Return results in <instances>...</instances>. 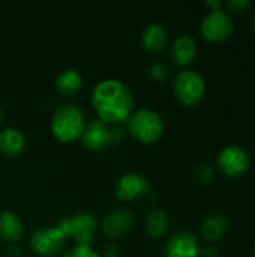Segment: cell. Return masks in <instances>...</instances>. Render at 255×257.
I'll use <instances>...</instances> for the list:
<instances>
[{
    "label": "cell",
    "instance_id": "obj_1",
    "mask_svg": "<svg viewBox=\"0 0 255 257\" xmlns=\"http://www.w3.org/2000/svg\"><path fill=\"white\" fill-rule=\"evenodd\" d=\"M92 105L102 122L117 125L128 120L134 113V95L122 81L108 78L95 86Z\"/></svg>",
    "mask_w": 255,
    "mask_h": 257
},
{
    "label": "cell",
    "instance_id": "obj_2",
    "mask_svg": "<svg viewBox=\"0 0 255 257\" xmlns=\"http://www.w3.org/2000/svg\"><path fill=\"white\" fill-rule=\"evenodd\" d=\"M84 126V113L80 105L74 102H65L59 105L51 119V133L62 143H69L75 139H80Z\"/></svg>",
    "mask_w": 255,
    "mask_h": 257
},
{
    "label": "cell",
    "instance_id": "obj_3",
    "mask_svg": "<svg viewBox=\"0 0 255 257\" xmlns=\"http://www.w3.org/2000/svg\"><path fill=\"white\" fill-rule=\"evenodd\" d=\"M80 139L84 149L96 152L119 145L125 139V130L119 125H108L101 119H92L86 123Z\"/></svg>",
    "mask_w": 255,
    "mask_h": 257
},
{
    "label": "cell",
    "instance_id": "obj_4",
    "mask_svg": "<svg viewBox=\"0 0 255 257\" xmlns=\"http://www.w3.org/2000/svg\"><path fill=\"white\" fill-rule=\"evenodd\" d=\"M128 131L135 140L144 145H152L162 136L164 122L156 111L150 108H140L128 119Z\"/></svg>",
    "mask_w": 255,
    "mask_h": 257
},
{
    "label": "cell",
    "instance_id": "obj_5",
    "mask_svg": "<svg viewBox=\"0 0 255 257\" xmlns=\"http://www.w3.org/2000/svg\"><path fill=\"white\" fill-rule=\"evenodd\" d=\"M57 227L65 235V238H72L77 245L90 247L92 241L95 239L98 221L90 212H77L62 218L57 223Z\"/></svg>",
    "mask_w": 255,
    "mask_h": 257
},
{
    "label": "cell",
    "instance_id": "obj_6",
    "mask_svg": "<svg viewBox=\"0 0 255 257\" xmlns=\"http://www.w3.org/2000/svg\"><path fill=\"white\" fill-rule=\"evenodd\" d=\"M204 80L203 77L191 69L182 71L176 75L173 83V92L183 105H195L204 96Z\"/></svg>",
    "mask_w": 255,
    "mask_h": 257
},
{
    "label": "cell",
    "instance_id": "obj_7",
    "mask_svg": "<svg viewBox=\"0 0 255 257\" xmlns=\"http://www.w3.org/2000/svg\"><path fill=\"white\" fill-rule=\"evenodd\" d=\"M65 235L57 226L54 227H41L35 230L29 239L30 250L41 257L57 256L65 245Z\"/></svg>",
    "mask_w": 255,
    "mask_h": 257
},
{
    "label": "cell",
    "instance_id": "obj_8",
    "mask_svg": "<svg viewBox=\"0 0 255 257\" xmlns=\"http://www.w3.org/2000/svg\"><path fill=\"white\" fill-rule=\"evenodd\" d=\"M150 190L149 179L140 173H126L120 176L116 182V196L119 200L132 202L147 196Z\"/></svg>",
    "mask_w": 255,
    "mask_h": 257
},
{
    "label": "cell",
    "instance_id": "obj_9",
    "mask_svg": "<svg viewBox=\"0 0 255 257\" xmlns=\"http://www.w3.org/2000/svg\"><path fill=\"white\" fill-rule=\"evenodd\" d=\"M201 35L206 41L219 42L227 39L233 32V23L228 15L221 11H212L201 23Z\"/></svg>",
    "mask_w": 255,
    "mask_h": 257
},
{
    "label": "cell",
    "instance_id": "obj_10",
    "mask_svg": "<svg viewBox=\"0 0 255 257\" xmlns=\"http://www.w3.org/2000/svg\"><path fill=\"white\" fill-rule=\"evenodd\" d=\"M218 164L227 176H240L249 167V155L239 146H228L219 154Z\"/></svg>",
    "mask_w": 255,
    "mask_h": 257
},
{
    "label": "cell",
    "instance_id": "obj_11",
    "mask_svg": "<svg viewBox=\"0 0 255 257\" xmlns=\"http://www.w3.org/2000/svg\"><path fill=\"white\" fill-rule=\"evenodd\" d=\"M134 223H135L134 214L129 209L122 208V209H114V211L108 212L104 217L101 227H102V232L105 236L120 238L132 229Z\"/></svg>",
    "mask_w": 255,
    "mask_h": 257
},
{
    "label": "cell",
    "instance_id": "obj_12",
    "mask_svg": "<svg viewBox=\"0 0 255 257\" xmlns=\"http://www.w3.org/2000/svg\"><path fill=\"white\" fill-rule=\"evenodd\" d=\"M200 253V244L194 233L177 232L165 244V257H197Z\"/></svg>",
    "mask_w": 255,
    "mask_h": 257
},
{
    "label": "cell",
    "instance_id": "obj_13",
    "mask_svg": "<svg viewBox=\"0 0 255 257\" xmlns=\"http://www.w3.org/2000/svg\"><path fill=\"white\" fill-rule=\"evenodd\" d=\"M167 30L164 29V26L156 24V23H150L143 29L141 33V47L144 51L147 53H161L165 47H167Z\"/></svg>",
    "mask_w": 255,
    "mask_h": 257
},
{
    "label": "cell",
    "instance_id": "obj_14",
    "mask_svg": "<svg viewBox=\"0 0 255 257\" xmlns=\"http://www.w3.org/2000/svg\"><path fill=\"white\" fill-rule=\"evenodd\" d=\"M26 148V139L23 133L15 128H5L0 131V152L9 158H17Z\"/></svg>",
    "mask_w": 255,
    "mask_h": 257
},
{
    "label": "cell",
    "instance_id": "obj_15",
    "mask_svg": "<svg viewBox=\"0 0 255 257\" xmlns=\"http://www.w3.org/2000/svg\"><path fill=\"white\" fill-rule=\"evenodd\" d=\"M24 226L21 220L11 211L0 212V239L8 244H15L23 238Z\"/></svg>",
    "mask_w": 255,
    "mask_h": 257
},
{
    "label": "cell",
    "instance_id": "obj_16",
    "mask_svg": "<svg viewBox=\"0 0 255 257\" xmlns=\"http://www.w3.org/2000/svg\"><path fill=\"white\" fill-rule=\"evenodd\" d=\"M195 41L188 36V35H182L179 36L174 44H173V48H171V59L174 60L176 65H180V66H186L189 65L194 57H195Z\"/></svg>",
    "mask_w": 255,
    "mask_h": 257
},
{
    "label": "cell",
    "instance_id": "obj_17",
    "mask_svg": "<svg viewBox=\"0 0 255 257\" xmlns=\"http://www.w3.org/2000/svg\"><path fill=\"white\" fill-rule=\"evenodd\" d=\"M81 84H83V78L80 72L75 69H65L56 78V89L59 93L65 96L75 95L81 89Z\"/></svg>",
    "mask_w": 255,
    "mask_h": 257
},
{
    "label": "cell",
    "instance_id": "obj_18",
    "mask_svg": "<svg viewBox=\"0 0 255 257\" xmlns=\"http://www.w3.org/2000/svg\"><path fill=\"white\" fill-rule=\"evenodd\" d=\"M228 229V221L222 215H210L204 220L201 226V235L207 241H218L221 239Z\"/></svg>",
    "mask_w": 255,
    "mask_h": 257
},
{
    "label": "cell",
    "instance_id": "obj_19",
    "mask_svg": "<svg viewBox=\"0 0 255 257\" xmlns=\"http://www.w3.org/2000/svg\"><path fill=\"white\" fill-rule=\"evenodd\" d=\"M168 229V218L167 214L159 209L155 208L152 211H149V214L146 215V230L152 238H161L165 235Z\"/></svg>",
    "mask_w": 255,
    "mask_h": 257
},
{
    "label": "cell",
    "instance_id": "obj_20",
    "mask_svg": "<svg viewBox=\"0 0 255 257\" xmlns=\"http://www.w3.org/2000/svg\"><path fill=\"white\" fill-rule=\"evenodd\" d=\"M149 74L153 80L156 81H165L168 77H170V68L165 65V63H161V62H155L150 65L149 68Z\"/></svg>",
    "mask_w": 255,
    "mask_h": 257
},
{
    "label": "cell",
    "instance_id": "obj_21",
    "mask_svg": "<svg viewBox=\"0 0 255 257\" xmlns=\"http://www.w3.org/2000/svg\"><path fill=\"white\" fill-rule=\"evenodd\" d=\"M62 257H101L96 251H93L90 247H84V245H75L74 248H71L68 253H65Z\"/></svg>",
    "mask_w": 255,
    "mask_h": 257
},
{
    "label": "cell",
    "instance_id": "obj_22",
    "mask_svg": "<svg viewBox=\"0 0 255 257\" xmlns=\"http://www.w3.org/2000/svg\"><path fill=\"white\" fill-rule=\"evenodd\" d=\"M195 178L201 182H210L213 179V170L209 164H200L195 169Z\"/></svg>",
    "mask_w": 255,
    "mask_h": 257
},
{
    "label": "cell",
    "instance_id": "obj_23",
    "mask_svg": "<svg viewBox=\"0 0 255 257\" xmlns=\"http://www.w3.org/2000/svg\"><path fill=\"white\" fill-rule=\"evenodd\" d=\"M249 2L248 0H230V2H227V6L233 11V12H237V14H240V12H243L246 8H249Z\"/></svg>",
    "mask_w": 255,
    "mask_h": 257
},
{
    "label": "cell",
    "instance_id": "obj_24",
    "mask_svg": "<svg viewBox=\"0 0 255 257\" xmlns=\"http://www.w3.org/2000/svg\"><path fill=\"white\" fill-rule=\"evenodd\" d=\"M104 257H119V247L114 242H108L104 245Z\"/></svg>",
    "mask_w": 255,
    "mask_h": 257
},
{
    "label": "cell",
    "instance_id": "obj_25",
    "mask_svg": "<svg viewBox=\"0 0 255 257\" xmlns=\"http://www.w3.org/2000/svg\"><path fill=\"white\" fill-rule=\"evenodd\" d=\"M198 254L201 257H216L218 256V250H216L215 247H207V248L200 250Z\"/></svg>",
    "mask_w": 255,
    "mask_h": 257
},
{
    "label": "cell",
    "instance_id": "obj_26",
    "mask_svg": "<svg viewBox=\"0 0 255 257\" xmlns=\"http://www.w3.org/2000/svg\"><path fill=\"white\" fill-rule=\"evenodd\" d=\"M206 5H207L209 8H212V9H213V12H215V11H219V8H221V2H218V0L207 2Z\"/></svg>",
    "mask_w": 255,
    "mask_h": 257
},
{
    "label": "cell",
    "instance_id": "obj_27",
    "mask_svg": "<svg viewBox=\"0 0 255 257\" xmlns=\"http://www.w3.org/2000/svg\"><path fill=\"white\" fill-rule=\"evenodd\" d=\"M3 117H5V114H3V110H2V107H0V123L3 122Z\"/></svg>",
    "mask_w": 255,
    "mask_h": 257
},
{
    "label": "cell",
    "instance_id": "obj_28",
    "mask_svg": "<svg viewBox=\"0 0 255 257\" xmlns=\"http://www.w3.org/2000/svg\"><path fill=\"white\" fill-rule=\"evenodd\" d=\"M252 24H254V29H255V17H254V23H252Z\"/></svg>",
    "mask_w": 255,
    "mask_h": 257
}]
</instances>
